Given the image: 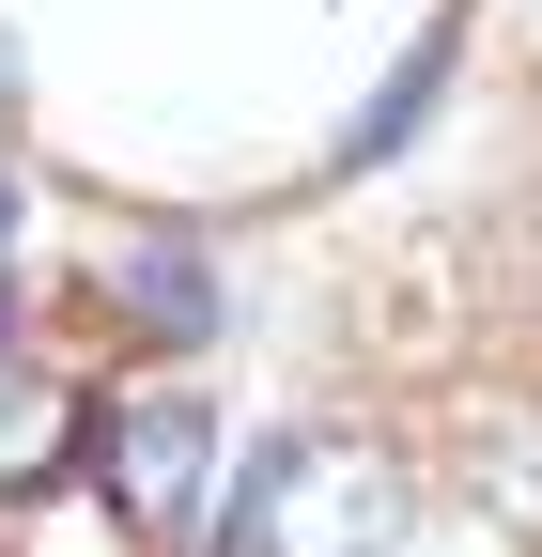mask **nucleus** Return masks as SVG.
Wrapping results in <instances>:
<instances>
[{"mask_svg":"<svg viewBox=\"0 0 542 557\" xmlns=\"http://www.w3.org/2000/svg\"><path fill=\"white\" fill-rule=\"evenodd\" d=\"M403 542V449L387 434H280L248 465V527L233 557H387Z\"/></svg>","mask_w":542,"mask_h":557,"instance_id":"1","label":"nucleus"},{"mask_svg":"<svg viewBox=\"0 0 542 557\" xmlns=\"http://www.w3.org/2000/svg\"><path fill=\"white\" fill-rule=\"evenodd\" d=\"M94 480H109V511L140 542H201V496H218V418H201V387H124L94 418Z\"/></svg>","mask_w":542,"mask_h":557,"instance_id":"2","label":"nucleus"},{"mask_svg":"<svg viewBox=\"0 0 542 557\" xmlns=\"http://www.w3.org/2000/svg\"><path fill=\"white\" fill-rule=\"evenodd\" d=\"M62 449H78V403L62 387H0V496H47Z\"/></svg>","mask_w":542,"mask_h":557,"instance_id":"3","label":"nucleus"},{"mask_svg":"<svg viewBox=\"0 0 542 557\" xmlns=\"http://www.w3.org/2000/svg\"><path fill=\"white\" fill-rule=\"evenodd\" d=\"M124 310H140L156 341H201V325H218V278H201V248H140V263H124Z\"/></svg>","mask_w":542,"mask_h":557,"instance_id":"4","label":"nucleus"},{"mask_svg":"<svg viewBox=\"0 0 542 557\" xmlns=\"http://www.w3.org/2000/svg\"><path fill=\"white\" fill-rule=\"evenodd\" d=\"M481 511H496V527H542V403L481 434Z\"/></svg>","mask_w":542,"mask_h":557,"instance_id":"5","label":"nucleus"},{"mask_svg":"<svg viewBox=\"0 0 542 557\" xmlns=\"http://www.w3.org/2000/svg\"><path fill=\"white\" fill-rule=\"evenodd\" d=\"M434 78H449V47H419V62H403V78L372 94V124H357V156H387V139H403V124L434 109Z\"/></svg>","mask_w":542,"mask_h":557,"instance_id":"6","label":"nucleus"},{"mask_svg":"<svg viewBox=\"0 0 542 557\" xmlns=\"http://www.w3.org/2000/svg\"><path fill=\"white\" fill-rule=\"evenodd\" d=\"M0 124H16V47H0Z\"/></svg>","mask_w":542,"mask_h":557,"instance_id":"7","label":"nucleus"},{"mask_svg":"<svg viewBox=\"0 0 542 557\" xmlns=\"http://www.w3.org/2000/svg\"><path fill=\"white\" fill-rule=\"evenodd\" d=\"M0 233H16V186H0Z\"/></svg>","mask_w":542,"mask_h":557,"instance_id":"8","label":"nucleus"},{"mask_svg":"<svg viewBox=\"0 0 542 557\" xmlns=\"http://www.w3.org/2000/svg\"><path fill=\"white\" fill-rule=\"evenodd\" d=\"M527 47H542V16H527Z\"/></svg>","mask_w":542,"mask_h":557,"instance_id":"9","label":"nucleus"}]
</instances>
